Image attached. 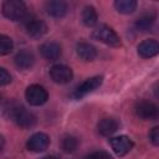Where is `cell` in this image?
Returning a JSON list of instances; mask_svg holds the SVG:
<instances>
[{
	"label": "cell",
	"mask_w": 159,
	"mask_h": 159,
	"mask_svg": "<svg viewBox=\"0 0 159 159\" xmlns=\"http://www.w3.org/2000/svg\"><path fill=\"white\" fill-rule=\"evenodd\" d=\"M6 112L9 117H11L21 128H31L36 124V116L15 102L9 103V106L6 107Z\"/></svg>",
	"instance_id": "cell-1"
},
{
	"label": "cell",
	"mask_w": 159,
	"mask_h": 159,
	"mask_svg": "<svg viewBox=\"0 0 159 159\" xmlns=\"http://www.w3.org/2000/svg\"><path fill=\"white\" fill-rule=\"evenodd\" d=\"M2 15L9 20L19 21L27 16V9L20 0H7L2 4Z\"/></svg>",
	"instance_id": "cell-2"
},
{
	"label": "cell",
	"mask_w": 159,
	"mask_h": 159,
	"mask_svg": "<svg viewBox=\"0 0 159 159\" xmlns=\"http://www.w3.org/2000/svg\"><path fill=\"white\" fill-rule=\"evenodd\" d=\"M93 37L108 46L112 47H118L120 46V39L119 36L116 34L114 30H112L109 26L107 25H101L98 26L94 31H93Z\"/></svg>",
	"instance_id": "cell-3"
},
{
	"label": "cell",
	"mask_w": 159,
	"mask_h": 159,
	"mask_svg": "<svg viewBox=\"0 0 159 159\" xmlns=\"http://www.w3.org/2000/svg\"><path fill=\"white\" fill-rule=\"evenodd\" d=\"M25 97L31 106H42L48 99V93L40 84H31L25 92Z\"/></svg>",
	"instance_id": "cell-4"
},
{
	"label": "cell",
	"mask_w": 159,
	"mask_h": 159,
	"mask_svg": "<svg viewBox=\"0 0 159 159\" xmlns=\"http://www.w3.org/2000/svg\"><path fill=\"white\" fill-rule=\"evenodd\" d=\"M103 82V77L102 76H94V77H91L88 80H86L84 82H82L73 92V97L80 99L84 96H87L88 93L93 92L94 89H97Z\"/></svg>",
	"instance_id": "cell-5"
},
{
	"label": "cell",
	"mask_w": 159,
	"mask_h": 159,
	"mask_svg": "<svg viewBox=\"0 0 159 159\" xmlns=\"http://www.w3.org/2000/svg\"><path fill=\"white\" fill-rule=\"evenodd\" d=\"M135 113L142 119L153 120V119H157L158 117V107L153 102L143 99L135 104Z\"/></svg>",
	"instance_id": "cell-6"
},
{
	"label": "cell",
	"mask_w": 159,
	"mask_h": 159,
	"mask_svg": "<svg viewBox=\"0 0 159 159\" xmlns=\"http://www.w3.org/2000/svg\"><path fill=\"white\" fill-rule=\"evenodd\" d=\"M50 77L56 83H68L73 77V72L66 65H55L50 70Z\"/></svg>",
	"instance_id": "cell-7"
},
{
	"label": "cell",
	"mask_w": 159,
	"mask_h": 159,
	"mask_svg": "<svg viewBox=\"0 0 159 159\" xmlns=\"http://www.w3.org/2000/svg\"><path fill=\"white\" fill-rule=\"evenodd\" d=\"M109 143H111V147H112L113 152L119 157H123V155L128 154L130 152V149L133 148V142L127 135H119V137L112 138L109 140Z\"/></svg>",
	"instance_id": "cell-8"
},
{
	"label": "cell",
	"mask_w": 159,
	"mask_h": 159,
	"mask_svg": "<svg viewBox=\"0 0 159 159\" xmlns=\"http://www.w3.org/2000/svg\"><path fill=\"white\" fill-rule=\"evenodd\" d=\"M48 144H50V138H48L47 134L35 133L29 138V140L26 143V147H27L29 150L39 153V152H43L45 149H47Z\"/></svg>",
	"instance_id": "cell-9"
},
{
	"label": "cell",
	"mask_w": 159,
	"mask_h": 159,
	"mask_svg": "<svg viewBox=\"0 0 159 159\" xmlns=\"http://www.w3.org/2000/svg\"><path fill=\"white\" fill-rule=\"evenodd\" d=\"M26 32L31 37H41L47 32V25L36 17H30L26 20Z\"/></svg>",
	"instance_id": "cell-10"
},
{
	"label": "cell",
	"mask_w": 159,
	"mask_h": 159,
	"mask_svg": "<svg viewBox=\"0 0 159 159\" xmlns=\"http://www.w3.org/2000/svg\"><path fill=\"white\" fill-rule=\"evenodd\" d=\"M40 52L47 61H56L60 58L62 50L57 42H45L40 46Z\"/></svg>",
	"instance_id": "cell-11"
},
{
	"label": "cell",
	"mask_w": 159,
	"mask_h": 159,
	"mask_svg": "<svg viewBox=\"0 0 159 159\" xmlns=\"http://www.w3.org/2000/svg\"><path fill=\"white\" fill-rule=\"evenodd\" d=\"M159 52V43L155 40H144L138 46V55L143 58H150Z\"/></svg>",
	"instance_id": "cell-12"
},
{
	"label": "cell",
	"mask_w": 159,
	"mask_h": 159,
	"mask_svg": "<svg viewBox=\"0 0 159 159\" xmlns=\"http://www.w3.org/2000/svg\"><path fill=\"white\" fill-rule=\"evenodd\" d=\"M118 127H119V123L114 118H103L97 124L98 133L104 137H109V135L114 134L118 130Z\"/></svg>",
	"instance_id": "cell-13"
},
{
	"label": "cell",
	"mask_w": 159,
	"mask_h": 159,
	"mask_svg": "<svg viewBox=\"0 0 159 159\" xmlns=\"http://www.w3.org/2000/svg\"><path fill=\"white\" fill-rule=\"evenodd\" d=\"M67 4L60 0H53V1H48L46 4V11L48 15L53 16V17H63L67 14Z\"/></svg>",
	"instance_id": "cell-14"
},
{
	"label": "cell",
	"mask_w": 159,
	"mask_h": 159,
	"mask_svg": "<svg viewBox=\"0 0 159 159\" xmlns=\"http://www.w3.org/2000/svg\"><path fill=\"white\" fill-rule=\"evenodd\" d=\"M77 55L84 61H92L97 57V50L93 45L87 42H81L77 45Z\"/></svg>",
	"instance_id": "cell-15"
},
{
	"label": "cell",
	"mask_w": 159,
	"mask_h": 159,
	"mask_svg": "<svg viewBox=\"0 0 159 159\" xmlns=\"http://www.w3.org/2000/svg\"><path fill=\"white\" fill-rule=\"evenodd\" d=\"M35 62V57L30 51H20L16 56H15V63L19 68L21 70H27L30 67H32Z\"/></svg>",
	"instance_id": "cell-16"
},
{
	"label": "cell",
	"mask_w": 159,
	"mask_h": 159,
	"mask_svg": "<svg viewBox=\"0 0 159 159\" xmlns=\"http://www.w3.org/2000/svg\"><path fill=\"white\" fill-rule=\"evenodd\" d=\"M154 21H155V16L154 15H152V14H144L140 17H138V20L135 21V29L138 31L145 32V31H148V30L152 29Z\"/></svg>",
	"instance_id": "cell-17"
},
{
	"label": "cell",
	"mask_w": 159,
	"mask_h": 159,
	"mask_svg": "<svg viewBox=\"0 0 159 159\" xmlns=\"http://www.w3.org/2000/svg\"><path fill=\"white\" fill-rule=\"evenodd\" d=\"M82 21L86 26H94L98 21V15L97 11L93 6H86L82 11Z\"/></svg>",
	"instance_id": "cell-18"
},
{
	"label": "cell",
	"mask_w": 159,
	"mask_h": 159,
	"mask_svg": "<svg viewBox=\"0 0 159 159\" xmlns=\"http://www.w3.org/2000/svg\"><path fill=\"white\" fill-rule=\"evenodd\" d=\"M114 6L118 12L120 14H132L137 7L135 0H117L114 2Z\"/></svg>",
	"instance_id": "cell-19"
},
{
	"label": "cell",
	"mask_w": 159,
	"mask_h": 159,
	"mask_svg": "<svg viewBox=\"0 0 159 159\" xmlns=\"http://www.w3.org/2000/svg\"><path fill=\"white\" fill-rule=\"evenodd\" d=\"M61 147H62L63 152H66V153H73L78 148V140L73 135H66L62 139Z\"/></svg>",
	"instance_id": "cell-20"
},
{
	"label": "cell",
	"mask_w": 159,
	"mask_h": 159,
	"mask_svg": "<svg viewBox=\"0 0 159 159\" xmlns=\"http://www.w3.org/2000/svg\"><path fill=\"white\" fill-rule=\"evenodd\" d=\"M12 48H14L12 40L6 35H0V56L10 53Z\"/></svg>",
	"instance_id": "cell-21"
},
{
	"label": "cell",
	"mask_w": 159,
	"mask_h": 159,
	"mask_svg": "<svg viewBox=\"0 0 159 159\" xmlns=\"http://www.w3.org/2000/svg\"><path fill=\"white\" fill-rule=\"evenodd\" d=\"M10 82H11V76H10V73H9L5 68L0 67V86L9 84Z\"/></svg>",
	"instance_id": "cell-22"
},
{
	"label": "cell",
	"mask_w": 159,
	"mask_h": 159,
	"mask_svg": "<svg viewBox=\"0 0 159 159\" xmlns=\"http://www.w3.org/2000/svg\"><path fill=\"white\" fill-rule=\"evenodd\" d=\"M87 159H112V157L107 153V152H103V150H98V152H93L91 153Z\"/></svg>",
	"instance_id": "cell-23"
},
{
	"label": "cell",
	"mask_w": 159,
	"mask_h": 159,
	"mask_svg": "<svg viewBox=\"0 0 159 159\" xmlns=\"http://www.w3.org/2000/svg\"><path fill=\"white\" fill-rule=\"evenodd\" d=\"M149 139L154 145H159V127H154L149 133Z\"/></svg>",
	"instance_id": "cell-24"
},
{
	"label": "cell",
	"mask_w": 159,
	"mask_h": 159,
	"mask_svg": "<svg viewBox=\"0 0 159 159\" xmlns=\"http://www.w3.org/2000/svg\"><path fill=\"white\" fill-rule=\"evenodd\" d=\"M2 148H4V138L2 135H0V152L2 150Z\"/></svg>",
	"instance_id": "cell-25"
},
{
	"label": "cell",
	"mask_w": 159,
	"mask_h": 159,
	"mask_svg": "<svg viewBox=\"0 0 159 159\" xmlns=\"http://www.w3.org/2000/svg\"><path fill=\"white\" fill-rule=\"evenodd\" d=\"M42 159H57L55 155H46V157H43Z\"/></svg>",
	"instance_id": "cell-26"
}]
</instances>
